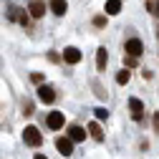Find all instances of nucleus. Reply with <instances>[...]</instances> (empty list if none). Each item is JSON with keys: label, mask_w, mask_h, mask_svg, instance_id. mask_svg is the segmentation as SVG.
<instances>
[{"label": "nucleus", "mask_w": 159, "mask_h": 159, "mask_svg": "<svg viewBox=\"0 0 159 159\" xmlns=\"http://www.w3.org/2000/svg\"><path fill=\"white\" fill-rule=\"evenodd\" d=\"M23 139H25L28 147H41V144H43V134L38 131V126H25Z\"/></svg>", "instance_id": "nucleus-1"}, {"label": "nucleus", "mask_w": 159, "mask_h": 159, "mask_svg": "<svg viewBox=\"0 0 159 159\" xmlns=\"http://www.w3.org/2000/svg\"><path fill=\"white\" fill-rule=\"evenodd\" d=\"M124 51H126L131 58H136V56H142V51H144V43L139 41V38H129V41H126V46H124Z\"/></svg>", "instance_id": "nucleus-2"}, {"label": "nucleus", "mask_w": 159, "mask_h": 159, "mask_svg": "<svg viewBox=\"0 0 159 159\" xmlns=\"http://www.w3.org/2000/svg\"><path fill=\"white\" fill-rule=\"evenodd\" d=\"M56 149L61 152L63 157H71V154H73V142H71L68 136H58V139H56Z\"/></svg>", "instance_id": "nucleus-3"}, {"label": "nucleus", "mask_w": 159, "mask_h": 159, "mask_svg": "<svg viewBox=\"0 0 159 159\" xmlns=\"http://www.w3.org/2000/svg\"><path fill=\"white\" fill-rule=\"evenodd\" d=\"M129 109H131V119L134 121H142V116H144V104L139 101V98H129Z\"/></svg>", "instance_id": "nucleus-4"}, {"label": "nucleus", "mask_w": 159, "mask_h": 159, "mask_svg": "<svg viewBox=\"0 0 159 159\" xmlns=\"http://www.w3.org/2000/svg\"><path fill=\"white\" fill-rule=\"evenodd\" d=\"M46 124H48V129L58 131V129L63 126V114H61V111H51V114H48V119H46Z\"/></svg>", "instance_id": "nucleus-5"}, {"label": "nucleus", "mask_w": 159, "mask_h": 159, "mask_svg": "<svg viewBox=\"0 0 159 159\" xmlns=\"http://www.w3.org/2000/svg\"><path fill=\"white\" fill-rule=\"evenodd\" d=\"M38 98H41L43 104H53L56 101V91L51 86H38Z\"/></svg>", "instance_id": "nucleus-6"}, {"label": "nucleus", "mask_w": 159, "mask_h": 159, "mask_svg": "<svg viewBox=\"0 0 159 159\" xmlns=\"http://www.w3.org/2000/svg\"><path fill=\"white\" fill-rule=\"evenodd\" d=\"M28 10H30L33 18H43V13H46V3H43V0H30Z\"/></svg>", "instance_id": "nucleus-7"}, {"label": "nucleus", "mask_w": 159, "mask_h": 159, "mask_svg": "<svg viewBox=\"0 0 159 159\" xmlns=\"http://www.w3.org/2000/svg\"><path fill=\"white\" fill-rule=\"evenodd\" d=\"M63 61H66V63H78V61H81V51L73 48V46H68V48L63 51Z\"/></svg>", "instance_id": "nucleus-8"}, {"label": "nucleus", "mask_w": 159, "mask_h": 159, "mask_svg": "<svg viewBox=\"0 0 159 159\" xmlns=\"http://www.w3.org/2000/svg\"><path fill=\"white\" fill-rule=\"evenodd\" d=\"M68 139H71V142H84V139H86V131H84L81 126H71V129H68Z\"/></svg>", "instance_id": "nucleus-9"}, {"label": "nucleus", "mask_w": 159, "mask_h": 159, "mask_svg": "<svg viewBox=\"0 0 159 159\" xmlns=\"http://www.w3.org/2000/svg\"><path fill=\"white\" fill-rule=\"evenodd\" d=\"M106 61H109L106 48H98V51H96V66H98V71H104V68H106Z\"/></svg>", "instance_id": "nucleus-10"}, {"label": "nucleus", "mask_w": 159, "mask_h": 159, "mask_svg": "<svg viewBox=\"0 0 159 159\" xmlns=\"http://www.w3.org/2000/svg\"><path fill=\"white\" fill-rule=\"evenodd\" d=\"M51 10H53L56 15H66L68 5H66V0H51Z\"/></svg>", "instance_id": "nucleus-11"}, {"label": "nucleus", "mask_w": 159, "mask_h": 159, "mask_svg": "<svg viewBox=\"0 0 159 159\" xmlns=\"http://www.w3.org/2000/svg\"><path fill=\"white\" fill-rule=\"evenodd\" d=\"M121 13V0H109L106 3V15H119Z\"/></svg>", "instance_id": "nucleus-12"}, {"label": "nucleus", "mask_w": 159, "mask_h": 159, "mask_svg": "<svg viewBox=\"0 0 159 159\" xmlns=\"http://www.w3.org/2000/svg\"><path fill=\"white\" fill-rule=\"evenodd\" d=\"M89 131H91V136L96 139V142H101V139H104V131H101V126H98L96 121H93V124L89 126Z\"/></svg>", "instance_id": "nucleus-13"}, {"label": "nucleus", "mask_w": 159, "mask_h": 159, "mask_svg": "<svg viewBox=\"0 0 159 159\" xmlns=\"http://www.w3.org/2000/svg\"><path fill=\"white\" fill-rule=\"evenodd\" d=\"M129 78H131V73L124 68V71H119V73H116V84H121V86H124V84H129Z\"/></svg>", "instance_id": "nucleus-14"}, {"label": "nucleus", "mask_w": 159, "mask_h": 159, "mask_svg": "<svg viewBox=\"0 0 159 159\" xmlns=\"http://www.w3.org/2000/svg\"><path fill=\"white\" fill-rule=\"evenodd\" d=\"M93 114H96V119H98V121H104V119L109 116V111H106L104 106H98V109H93Z\"/></svg>", "instance_id": "nucleus-15"}, {"label": "nucleus", "mask_w": 159, "mask_h": 159, "mask_svg": "<svg viewBox=\"0 0 159 159\" xmlns=\"http://www.w3.org/2000/svg\"><path fill=\"white\" fill-rule=\"evenodd\" d=\"M93 25H96V28H104V25H106V18H104V15H96V18H93Z\"/></svg>", "instance_id": "nucleus-16"}, {"label": "nucleus", "mask_w": 159, "mask_h": 159, "mask_svg": "<svg viewBox=\"0 0 159 159\" xmlns=\"http://www.w3.org/2000/svg\"><path fill=\"white\" fill-rule=\"evenodd\" d=\"M33 159H48V157H46V154H35Z\"/></svg>", "instance_id": "nucleus-17"}, {"label": "nucleus", "mask_w": 159, "mask_h": 159, "mask_svg": "<svg viewBox=\"0 0 159 159\" xmlns=\"http://www.w3.org/2000/svg\"><path fill=\"white\" fill-rule=\"evenodd\" d=\"M154 13H157V15H159V3H157V10H154Z\"/></svg>", "instance_id": "nucleus-18"}]
</instances>
